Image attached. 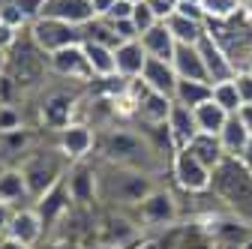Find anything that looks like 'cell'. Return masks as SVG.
I'll return each mask as SVG.
<instances>
[{
    "instance_id": "obj_1",
    "label": "cell",
    "mask_w": 252,
    "mask_h": 249,
    "mask_svg": "<svg viewBox=\"0 0 252 249\" xmlns=\"http://www.w3.org/2000/svg\"><path fill=\"white\" fill-rule=\"evenodd\" d=\"M96 147L102 153V159L120 168H135V171H156V150L153 144L138 135L135 129L126 126H111L102 138H96Z\"/></svg>"
},
{
    "instance_id": "obj_21",
    "label": "cell",
    "mask_w": 252,
    "mask_h": 249,
    "mask_svg": "<svg viewBox=\"0 0 252 249\" xmlns=\"http://www.w3.org/2000/svg\"><path fill=\"white\" fill-rule=\"evenodd\" d=\"M21 201H33V198H30V189H27V180H24L21 168L9 165V168L0 171V204H9L15 210Z\"/></svg>"
},
{
    "instance_id": "obj_28",
    "label": "cell",
    "mask_w": 252,
    "mask_h": 249,
    "mask_svg": "<svg viewBox=\"0 0 252 249\" xmlns=\"http://www.w3.org/2000/svg\"><path fill=\"white\" fill-rule=\"evenodd\" d=\"M213 102L216 105H222L228 114H237L243 108V99H240V90H237V81H219L213 84Z\"/></svg>"
},
{
    "instance_id": "obj_29",
    "label": "cell",
    "mask_w": 252,
    "mask_h": 249,
    "mask_svg": "<svg viewBox=\"0 0 252 249\" xmlns=\"http://www.w3.org/2000/svg\"><path fill=\"white\" fill-rule=\"evenodd\" d=\"M240 3L243 0H201V9H204L207 21H228V18L240 15Z\"/></svg>"
},
{
    "instance_id": "obj_36",
    "label": "cell",
    "mask_w": 252,
    "mask_h": 249,
    "mask_svg": "<svg viewBox=\"0 0 252 249\" xmlns=\"http://www.w3.org/2000/svg\"><path fill=\"white\" fill-rule=\"evenodd\" d=\"M18 36H21V30H15V27L0 21V51H12V45L18 42Z\"/></svg>"
},
{
    "instance_id": "obj_19",
    "label": "cell",
    "mask_w": 252,
    "mask_h": 249,
    "mask_svg": "<svg viewBox=\"0 0 252 249\" xmlns=\"http://www.w3.org/2000/svg\"><path fill=\"white\" fill-rule=\"evenodd\" d=\"M171 66L177 72V78H189V81H207V69H204V60L198 54V45H180L174 48L171 57ZM210 84V81H207Z\"/></svg>"
},
{
    "instance_id": "obj_13",
    "label": "cell",
    "mask_w": 252,
    "mask_h": 249,
    "mask_svg": "<svg viewBox=\"0 0 252 249\" xmlns=\"http://www.w3.org/2000/svg\"><path fill=\"white\" fill-rule=\"evenodd\" d=\"M39 114H42V123L48 129H54V132L66 129L69 123H75V96H69V93H63V90H54L45 96Z\"/></svg>"
},
{
    "instance_id": "obj_27",
    "label": "cell",
    "mask_w": 252,
    "mask_h": 249,
    "mask_svg": "<svg viewBox=\"0 0 252 249\" xmlns=\"http://www.w3.org/2000/svg\"><path fill=\"white\" fill-rule=\"evenodd\" d=\"M189 150H192L210 171L225 159V150H222V144H219V135H204V132H198V135L192 138V144H189Z\"/></svg>"
},
{
    "instance_id": "obj_18",
    "label": "cell",
    "mask_w": 252,
    "mask_h": 249,
    "mask_svg": "<svg viewBox=\"0 0 252 249\" xmlns=\"http://www.w3.org/2000/svg\"><path fill=\"white\" fill-rule=\"evenodd\" d=\"M114 63H117V75L120 78H141L144 63H147V51H144L141 39L120 42L114 48Z\"/></svg>"
},
{
    "instance_id": "obj_15",
    "label": "cell",
    "mask_w": 252,
    "mask_h": 249,
    "mask_svg": "<svg viewBox=\"0 0 252 249\" xmlns=\"http://www.w3.org/2000/svg\"><path fill=\"white\" fill-rule=\"evenodd\" d=\"M39 18H60V21H69L84 27L87 21H93V3L90 0H45L42 15Z\"/></svg>"
},
{
    "instance_id": "obj_6",
    "label": "cell",
    "mask_w": 252,
    "mask_h": 249,
    "mask_svg": "<svg viewBox=\"0 0 252 249\" xmlns=\"http://www.w3.org/2000/svg\"><path fill=\"white\" fill-rule=\"evenodd\" d=\"M171 174L177 180V186L183 192H210V168L195 156L189 147H180L174 150V156H171Z\"/></svg>"
},
{
    "instance_id": "obj_31",
    "label": "cell",
    "mask_w": 252,
    "mask_h": 249,
    "mask_svg": "<svg viewBox=\"0 0 252 249\" xmlns=\"http://www.w3.org/2000/svg\"><path fill=\"white\" fill-rule=\"evenodd\" d=\"M24 129V123H21V111L12 105V102H0V135H6V132H18Z\"/></svg>"
},
{
    "instance_id": "obj_16",
    "label": "cell",
    "mask_w": 252,
    "mask_h": 249,
    "mask_svg": "<svg viewBox=\"0 0 252 249\" xmlns=\"http://www.w3.org/2000/svg\"><path fill=\"white\" fill-rule=\"evenodd\" d=\"M141 81L156 90V93H162V96H171L174 99V90H177V72L171 66V60H156V57H147V63H144V72H141Z\"/></svg>"
},
{
    "instance_id": "obj_47",
    "label": "cell",
    "mask_w": 252,
    "mask_h": 249,
    "mask_svg": "<svg viewBox=\"0 0 252 249\" xmlns=\"http://www.w3.org/2000/svg\"><path fill=\"white\" fill-rule=\"evenodd\" d=\"M237 249H252V237H249V240H243V243H240Z\"/></svg>"
},
{
    "instance_id": "obj_46",
    "label": "cell",
    "mask_w": 252,
    "mask_h": 249,
    "mask_svg": "<svg viewBox=\"0 0 252 249\" xmlns=\"http://www.w3.org/2000/svg\"><path fill=\"white\" fill-rule=\"evenodd\" d=\"M6 72V51H0V75Z\"/></svg>"
},
{
    "instance_id": "obj_30",
    "label": "cell",
    "mask_w": 252,
    "mask_h": 249,
    "mask_svg": "<svg viewBox=\"0 0 252 249\" xmlns=\"http://www.w3.org/2000/svg\"><path fill=\"white\" fill-rule=\"evenodd\" d=\"M0 21L9 24V27H15V30H27V27H30L27 15L18 9L15 0H3V3H0Z\"/></svg>"
},
{
    "instance_id": "obj_37",
    "label": "cell",
    "mask_w": 252,
    "mask_h": 249,
    "mask_svg": "<svg viewBox=\"0 0 252 249\" xmlns=\"http://www.w3.org/2000/svg\"><path fill=\"white\" fill-rule=\"evenodd\" d=\"M177 12H180V15H186V18H195V21H207V15H204L201 3H189V0H180V3H177Z\"/></svg>"
},
{
    "instance_id": "obj_34",
    "label": "cell",
    "mask_w": 252,
    "mask_h": 249,
    "mask_svg": "<svg viewBox=\"0 0 252 249\" xmlns=\"http://www.w3.org/2000/svg\"><path fill=\"white\" fill-rule=\"evenodd\" d=\"M234 81H237V90H240L243 105H252V72H249V69H243V72H237V75H234Z\"/></svg>"
},
{
    "instance_id": "obj_22",
    "label": "cell",
    "mask_w": 252,
    "mask_h": 249,
    "mask_svg": "<svg viewBox=\"0 0 252 249\" xmlns=\"http://www.w3.org/2000/svg\"><path fill=\"white\" fill-rule=\"evenodd\" d=\"M249 138H252V132L246 129V123H243L237 114H231L228 123L222 126V132H219V144H222L225 156H243Z\"/></svg>"
},
{
    "instance_id": "obj_14",
    "label": "cell",
    "mask_w": 252,
    "mask_h": 249,
    "mask_svg": "<svg viewBox=\"0 0 252 249\" xmlns=\"http://www.w3.org/2000/svg\"><path fill=\"white\" fill-rule=\"evenodd\" d=\"M165 132H168V141H171L174 150L189 147V144H192V138L198 135L195 111L174 102V108H171V114H168V120H165Z\"/></svg>"
},
{
    "instance_id": "obj_50",
    "label": "cell",
    "mask_w": 252,
    "mask_h": 249,
    "mask_svg": "<svg viewBox=\"0 0 252 249\" xmlns=\"http://www.w3.org/2000/svg\"><path fill=\"white\" fill-rule=\"evenodd\" d=\"M129 3H141V0H129Z\"/></svg>"
},
{
    "instance_id": "obj_11",
    "label": "cell",
    "mask_w": 252,
    "mask_h": 249,
    "mask_svg": "<svg viewBox=\"0 0 252 249\" xmlns=\"http://www.w3.org/2000/svg\"><path fill=\"white\" fill-rule=\"evenodd\" d=\"M93 147H96V132H93V126H87V123H81V120L69 123L66 129L57 132V150H60L69 162L87 159Z\"/></svg>"
},
{
    "instance_id": "obj_25",
    "label": "cell",
    "mask_w": 252,
    "mask_h": 249,
    "mask_svg": "<svg viewBox=\"0 0 252 249\" xmlns=\"http://www.w3.org/2000/svg\"><path fill=\"white\" fill-rule=\"evenodd\" d=\"M192 111H195L198 132H204V135H219V132H222V126L228 123V117H231L222 105H216L213 99L201 102V105H198V108H192Z\"/></svg>"
},
{
    "instance_id": "obj_10",
    "label": "cell",
    "mask_w": 252,
    "mask_h": 249,
    "mask_svg": "<svg viewBox=\"0 0 252 249\" xmlns=\"http://www.w3.org/2000/svg\"><path fill=\"white\" fill-rule=\"evenodd\" d=\"M66 183H69V195H72V204L78 207H90L99 201V174L93 165H87V159L81 162H72L69 171H66Z\"/></svg>"
},
{
    "instance_id": "obj_3",
    "label": "cell",
    "mask_w": 252,
    "mask_h": 249,
    "mask_svg": "<svg viewBox=\"0 0 252 249\" xmlns=\"http://www.w3.org/2000/svg\"><path fill=\"white\" fill-rule=\"evenodd\" d=\"M99 174V201L108 204H120V207H138L153 189V174L147 171H135V168H120L105 162L102 168H96Z\"/></svg>"
},
{
    "instance_id": "obj_45",
    "label": "cell",
    "mask_w": 252,
    "mask_h": 249,
    "mask_svg": "<svg viewBox=\"0 0 252 249\" xmlns=\"http://www.w3.org/2000/svg\"><path fill=\"white\" fill-rule=\"evenodd\" d=\"M249 168H252V138H249V144H246V150H243V156H240Z\"/></svg>"
},
{
    "instance_id": "obj_20",
    "label": "cell",
    "mask_w": 252,
    "mask_h": 249,
    "mask_svg": "<svg viewBox=\"0 0 252 249\" xmlns=\"http://www.w3.org/2000/svg\"><path fill=\"white\" fill-rule=\"evenodd\" d=\"M162 24L168 27V33L174 36V42H180V45H198V42H201V36L207 33V21L186 18V15H180L177 9H174Z\"/></svg>"
},
{
    "instance_id": "obj_7",
    "label": "cell",
    "mask_w": 252,
    "mask_h": 249,
    "mask_svg": "<svg viewBox=\"0 0 252 249\" xmlns=\"http://www.w3.org/2000/svg\"><path fill=\"white\" fill-rule=\"evenodd\" d=\"M135 213H138V222L144 228H171L177 222V201L168 189L156 186V189L135 207Z\"/></svg>"
},
{
    "instance_id": "obj_32",
    "label": "cell",
    "mask_w": 252,
    "mask_h": 249,
    "mask_svg": "<svg viewBox=\"0 0 252 249\" xmlns=\"http://www.w3.org/2000/svg\"><path fill=\"white\" fill-rule=\"evenodd\" d=\"M132 24H135V30H138V36H144L150 27H156L159 24V18H156V12L147 6V0H141V3H135V9H132Z\"/></svg>"
},
{
    "instance_id": "obj_42",
    "label": "cell",
    "mask_w": 252,
    "mask_h": 249,
    "mask_svg": "<svg viewBox=\"0 0 252 249\" xmlns=\"http://www.w3.org/2000/svg\"><path fill=\"white\" fill-rule=\"evenodd\" d=\"M237 117H240V120L246 123V129L252 132V105H243V108L237 111Z\"/></svg>"
},
{
    "instance_id": "obj_51",
    "label": "cell",
    "mask_w": 252,
    "mask_h": 249,
    "mask_svg": "<svg viewBox=\"0 0 252 249\" xmlns=\"http://www.w3.org/2000/svg\"><path fill=\"white\" fill-rule=\"evenodd\" d=\"M3 168H9V165H0V171H3Z\"/></svg>"
},
{
    "instance_id": "obj_9",
    "label": "cell",
    "mask_w": 252,
    "mask_h": 249,
    "mask_svg": "<svg viewBox=\"0 0 252 249\" xmlns=\"http://www.w3.org/2000/svg\"><path fill=\"white\" fill-rule=\"evenodd\" d=\"M72 207V195H69V183H66V174H63L51 189H45L36 201H33V210L39 213V219L45 228L57 225L60 219H66V213Z\"/></svg>"
},
{
    "instance_id": "obj_49",
    "label": "cell",
    "mask_w": 252,
    "mask_h": 249,
    "mask_svg": "<svg viewBox=\"0 0 252 249\" xmlns=\"http://www.w3.org/2000/svg\"><path fill=\"white\" fill-rule=\"evenodd\" d=\"M246 69H249V72H252V54H249V66H246Z\"/></svg>"
},
{
    "instance_id": "obj_33",
    "label": "cell",
    "mask_w": 252,
    "mask_h": 249,
    "mask_svg": "<svg viewBox=\"0 0 252 249\" xmlns=\"http://www.w3.org/2000/svg\"><path fill=\"white\" fill-rule=\"evenodd\" d=\"M132 9H135V3H129V0H117V3L108 9L105 21H126V18H132Z\"/></svg>"
},
{
    "instance_id": "obj_23",
    "label": "cell",
    "mask_w": 252,
    "mask_h": 249,
    "mask_svg": "<svg viewBox=\"0 0 252 249\" xmlns=\"http://www.w3.org/2000/svg\"><path fill=\"white\" fill-rule=\"evenodd\" d=\"M87 63L93 69V78H114L117 75V63H114V48L102 45V42H81Z\"/></svg>"
},
{
    "instance_id": "obj_8",
    "label": "cell",
    "mask_w": 252,
    "mask_h": 249,
    "mask_svg": "<svg viewBox=\"0 0 252 249\" xmlns=\"http://www.w3.org/2000/svg\"><path fill=\"white\" fill-rule=\"evenodd\" d=\"M48 66L54 75L66 78V81H78V84L93 81V69L87 63L84 45H69V48H60V51L48 54Z\"/></svg>"
},
{
    "instance_id": "obj_44",
    "label": "cell",
    "mask_w": 252,
    "mask_h": 249,
    "mask_svg": "<svg viewBox=\"0 0 252 249\" xmlns=\"http://www.w3.org/2000/svg\"><path fill=\"white\" fill-rule=\"evenodd\" d=\"M240 15L252 24V0H243V3H240Z\"/></svg>"
},
{
    "instance_id": "obj_38",
    "label": "cell",
    "mask_w": 252,
    "mask_h": 249,
    "mask_svg": "<svg viewBox=\"0 0 252 249\" xmlns=\"http://www.w3.org/2000/svg\"><path fill=\"white\" fill-rule=\"evenodd\" d=\"M147 6L156 12V18H159V21H165V18L174 12V6H171V3H165V0H147Z\"/></svg>"
},
{
    "instance_id": "obj_48",
    "label": "cell",
    "mask_w": 252,
    "mask_h": 249,
    "mask_svg": "<svg viewBox=\"0 0 252 249\" xmlns=\"http://www.w3.org/2000/svg\"><path fill=\"white\" fill-rule=\"evenodd\" d=\"M165 3H171V6H174V9H177V3H180V0H165Z\"/></svg>"
},
{
    "instance_id": "obj_4",
    "label": "cell",
    "mask_w": 252,
    "mask_h": 249,
    "mask_svg": "<svg viewBox=\"0 0 252 249\" xmlns=\"http://www.w3.org/2000/svg\"><path fill=\"white\" fill-rule=\"evenodd\" d=\"M69 159L63 156V153L54 147V150H39V153H27L24 162L18 165L24 180H27V189H30V198H39L45 189H51V186L69 171Z\"/></svg>"
},
{
    "instance_id": "obj_41",
    "label": "cell",
    "mask_w": 252,
    "mask_h": 249,
    "mask_svg": "<svg viewBox=\"0 0 252 249\" xmlns=\"http://www.w3.org/2000/svg\"><path fill=\"white\" fill-rule=\"evenodd\" d=\"M0 249H33V246H27V243H21V240H15V237H0Z\"/></svg>"
},
{
    "instance_id": "obj_2",
    "label": "cell",
    "mask_w": 252,
    "mask_h": 249,
    "mask_svg": "<svg viewBox=\"0 0 252 249\" xmlns=\"http://www.w3.org/2000/svg\"><path fill=\"white\" fill-rule=\"evenodd\" d=\"M210 192L237 216L252 219V168L240 156H225L210 174Z\"/></svg>"
},
{
    "instance_id": "obj_39",
    "label": "cell",
    "mask_w": 252,
    "mask_h": 249,
    "mask_svg": "<svg viewBox=\"0 0 252 249\" xmlns=\"http://www.w3.org/2000/svg\"><path fill=\"white\" fill-rule=\"evenodd\" d=\"M90 3H93V15H96V18H105L108 9L117 3V0H90Z\"/></svg>"
},
{
    "instance_id": "obj_43",
    "label": "cell",
    "mask_w": 252,
    "mask_h": 249,
    "mask_svg": "<svg viewBox=\"0 0 252 249\" xmlns=\"http://www.w3.org/2000/svg\"><path fill=\"white\" fill-rule=\"evenodd\" d=\"M132 249H159V240H153V237H144V240H135Z\"/></svg>"
},
{
    "instance_id": "obj_12",
    "label": "cell",
    "mask_w": 252,
    "mask_h": 249,
    "mask_svg": "<svg viewBox=\"0 0 252 249\" xmlns=\"http://www.w3.org/2000/svg\"><path fill=\"white\" fill-rule=\"evenodd\" d=\"M198 54H201V60H204V69H207V81H210V84L231 81V78L237 75L234 60L228 57V51L219 45L210 33L201 36V42H198Z\"/></svg>"
},
{
    "instance_id": "obj_35",
    "label": "cell",
    "mask_w": 252,
    "mask_h": 249,
    "mask_svg": "<svg viewBox=\"0 0 252 249\" xmlns=\"http://www.w3.org/2000/svg\"><path fill=\"white\" fill-rule=\"evenodd\" d=\"M15 3H18V9L27 15V21L33 24V21L42 15V6H45V0H15Z\"/></svg>"
},
{
    "instance_id": "obj_26",
    "label": "cell",
    "mask_w": 252,
    "mask_h": 249,
    "mask_svg": "<svg viewBox=\"0 0 252 249\" xmlns=\"http://www.w3.org/2000/svg\"><path fill=\"white\" fill-rule=\"evenodd\" d=\"M207 99H213V84H207V81H189V78L177 81V90H174V102L177 105L198 108Z\"/></svg>"
},
{
    "instance_id": "obj_17",
    "label": "cell",
    "mask_w": 252,
    "mask_h": 249,
    "mask_svg": "<svg viewBox=\"0 0 252 249\" xmlns=\"http://www.w3.org/2000/svg\"><path fill=\"white\" fill-rule=\"evenodd\" d=\"M42 231H45V225H42L39 213L33 207H15L12 210V219H9V228H6L9 237L21 240L27 246H36V240L42 237Z\"/></svg>"
},
{
    "instance_id": "obj_24",
    "label": "cell",
    "mask_w": 252,
    "mask_h": 249,
    "mask_svg": "<svg viewBox=\"0 0 252 249\" xmlns=\"http://www.w3.org/2000/svg\"><path fill=\"white\" fill-rule=\"evenodd\" d=\"M141 45H144L147 57H156V60H171L174 57V48H177L174 36L168 33V27L162 21L156 24V27H150L147 33L141 36Z\"/></svg>"
},
{
    "instance_id": "obj_40",
    "label": "cell",
    "mask_w": 252,
    "mask_h": 249,
    "mask_svg": "<svg viewBox=\"0 0 252 249\" xmlns=\"http://www.w3.org/2000/svg\"><path fill=\"white\" fill-rule=\"evenodd\" d=\"M9 219H12V207H9V204H0V237H6Z\"/></svg>"
},
{
    "instance_id": "obj_5",
    "label": "cell",
    "mask_w": 252,
    "mask_h": 249,
    "mask_svg": "<svg viewBox=\"0 0 252 249\" xmlns=\"http://www.w3.org/2000/svg\"><path fill=\"white\" fill-rule=\"evenodd\" d=\"M30 39H33L45 54H54L60 48H69V45H81L84 42V33L78 24H69V21H60V18H36L33 24L27 27Z\"/></svg>"
}]
</instances>
